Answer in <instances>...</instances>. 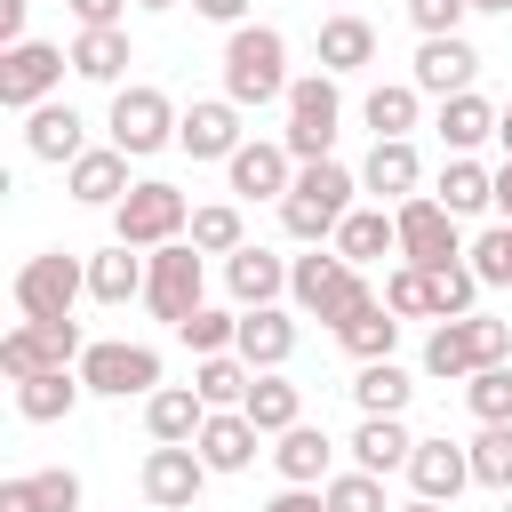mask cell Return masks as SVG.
I'll use <instances>...</instances> for the list:
<instances>
[{"mask_svg": "<svg viewBox=\"0 0 512 512\" xmlns=\"http://www.w3.org/2000/svg\"><path fill=\"white\" fill-rule=\"evenodd\" d=\"M328 248H336L344 264H360V272H368V264L400 256V224H392V208H384V200H368V208H352V216L336 224V240H328Z\"/></svg>", "mask_w": 512, "mask_h": 512, "instance_id": "obj_24", "label": "cell"}, {"mask_svg": "<svg viewBox=\"0 0 512 512\" xmlns=\"http://www.w3.org/2000/svg\"><path fill=\"white\" fill-rule=\"evenodd\" d=\"M320 72H336V80H352V72H368L376 64V24L368 16H320Z\"/></svg>", "mask_w": 512, "mask_h": 512, "instance_id": "obj_28", "label": "cell"}, {"mask_svg": "<svg viewBox=\"0 0 512 512\" xmlns=\"http://www.w3.org/2000/svg\"><path fill=\"white\" fill-rule=\"evenodd\" d=\"M432 200H440L448 216H488V208H496V168H488V160H472V152H448V168H440Z\"/></svg>", "mask_w": 512, "mask_h": 512, "instance_id": "obj_29", "label": "cell"}, {"mask_svg": "<svg viewBox=\"0 0 512 512\" xmlns=\"http://www.w3.org/2000/svg\"><path fill=\"white\" fill-rule=\"evenodd\" d=\"M360 120H368L376 136H416V120H424V88H416V80H376V88L360 96Z\"/></svg>", "mask_w": 512, "mask_h": 512, "instance_id": "obj_37", "label": "cell"}, {"mask_svg": "<svg viewBox=\"0 0 512 512\" xmlns=\"http://www.w3.org/2000/svg\"><path fill=\"white\" fill-rule=\"evenodd\" d=\"M24 152H32V160H48V168H72V160L88 152V120H80L64 96H48V104H32V112H24Z\"/></svg>", "mask_w": 512, "mask_h": 512, "instance_id": "obj_19", "label": "cell"}, {"mask_svg": "<svg viewBox=\"0 0 512 512\" xmlns=\"http://www.w3.org/2000/svg\"><path fill=\"white\" fill-rule=\"evenodd\" d=\"M296 168H304V160H296L280 136H248V144L224 160V184H232V200H272V208H280L288 184H296Z\"/></svg>", "mask_w": 512, "mask_h": 512, "instance_id": "obj_15", "label": "cell"}, {"mask_svg": "<svg viewBox=\"0 0 512 512\" xmlns=\"http://www.w3.org/2000/svg\"><path fill=\"white\" fill-rule=\"evenodd\" d=\"M408 488L432 496V504H456V496L472 488V448H464V440H416V456H408Z\"/></svg>", "mask_w": 512, "mask_h": 512, "instance_id": "obj_22", "label": "cell"}, {"mask_svg": "<svg viewBox=\"0 0 512 512\" xmlns=\"http://www.w3.org/2000/svg\"><path fill=\"white\" fill-rule=\"evenodd\" d=\"M128 64H136L128 24H80V32H72V72H80V80H96V88H128V80H120Z\"/></svg>", "mask_w": 512, "mask_h": 512, "instance_id": "obj_23", "label": "cell"}, {"mask_svg": "<svg viewBox=\"0 0 512 512\" xmlns=\"http://www.w3.org/2000/svg\"><path fill=\"white\" fill-rule=\"evenodd\" d=\"M144 304H152V320H184V312H200L208 304V256L192 248V240H168V248H144Z\"/></svg>", "mask_w": 512, "mask_h": 512, "instance_id": "obj_6", "label": "cell"}, {"mask_svg": "<svg viewBox=\"0 0 512 512\" xmlns=\"http://www.w3.org/2000/svg\"><path fill=\"white\" fill-rule=\"evenodd\" d=\"M176 120H184V112H176L160 88H144V80H136V88H112L104 136H112L128 160H152V152H168V144H176Z\"/></svg>", "mask_w": 512, "mask_h": 512, "instance_id": "obj_10", "label": "cell"}, {"mask_svg": "<svg viewBox=\"0 0 512 512\" xmlns=\"http://www.w3.org/2000/svg\"><path fill=\"white\" fill-rule=\"evenodd\" d=\"M248 424L264 432V440H280L288 424H304V384H288V368H256V384H248Z\"/></svg>", "mask_w": 512, "mask_h": 512, "instance_id": "obj_30", "label": "cell"}, {"mask_svg": "<svg viewBox=\"0 0 512 512\" xmlns=\"http://www.w3.org/2000/svg\"><path fill=\"white\" fill-rule=\"evenodd\" d=\"M80 384L96 400H152L160 392V352L152 344H128V336H96L80 352Z\"/></svg>", "mask_w": 512, "mask_h": 512, "instance_id": "obj_9", "label": "cell"}, {"mask_svg": "<svg viewBox=\"0 0 512 512\" xmlns=\"http://www.w3.org/2000/svg\"><path fill=\"white\" fill-rule=\"evenodd\" d=\"M64 8H72V24H120L136 0H64Z\"/></svg>", "mask_w": 512, "mask_h": 512, "instance_id": "obj_51", "label": "cell"}, {"mask_svg": "<svg viewBox=\"0 0 512 512\" xmlns=\"http://www.w3.org/2000/svg\"><path fill=\"white\" fill-rule=\"evenodd\" d=\"M88 296H96V304H112V312H120V304H136V296H144V248H128V240L96 248V256H88Z\"/></svg>", "mask_w": 512, "mask_h": 512, "instance_id": "obj_33", "label": "cell"}, {"mask_svg": "<svg viewBox=\"0 0 512 512\" xmlns=\"http://www.w3.org/2000/svg\"><path fill=\"white\" fill-rule=\"evenodd\" d=\"M24 16H32V0H0V48L24 40Z\"/></svg>", "mask_w": 512, "mask_h": 512, "instance_id": "obj_54", "label": "cell"}, {"mask_svg": "<svg viewBox=\"0 0 512 512\" xmlns=\"http://www.w3.org/2000/svg\"><path fill=\"white\" fill-rule=\"evenodd\" d=\"M464 408H472L480 424H512V360L472 368V376H464Z\"/></svg>", "mask_w": 512, "mask_h": 512, "instance_id": "obj_42", "label": "cell"}, {"mask_svg": "<svg viewBox=\"0 0 512 512\" xmlns=\"http://www.w3.org/2000/svg\"><path fill=\"white\" fill-rule=\"evenodd\" d=\"M288 32L280 24H232L224 32V96L240 112H264V104H288Z\"/></svg>", "mask_w": 512, "mask_h": 512, "instance_id": "obj_1", "label": "cell"}, {"mask_svg": "<svg viewBox=\"0 0 512 512\" xmlns=\"http://www.w3.org/2000/svg\"><path fill=\"white\" fill-rule=\"evenodd\" d=\"M264 456H272V472H280V480H296V488H320V480L336 472V440H328L320 424H288Z\"/></svg>", "mask_w": 512, "mask_h": 512, "instance_id": "obj_27", "label": "cell"}, {"mask_svg": "<svg viewBox=\"0 0 512 512\" xmlns=\"http://www.w3.org/2000/svg\"><path fill=\"white\" fill-rule=\"evenodd\" d=\"M64 64H72V48H56V40H16V48H0V104H8V112L48 104V96L64 88Z\"/></svg>", "mask_w": 512, "mask_h": 512, "instance_id": "obj_12", "label": "cell"}, {"mask_svg": "<svg viewBox=\"0 0 512 512\" xmlns=\"http://www.w3.org/2000/svg\"><path fill=\"white\" fill-rule=\"evenodd\" d=\"M344 448H352V464H360V472H408V456H416V432H408L400 416H360Z\"/></svg>", "mask_w": 512, "mask_h": 512, "instance_id": "obj_31", "label": "cell"}, {"mask_svg": "<svg viewBox=\"0 0 512 512\" xmlns=\"http://www.w3.org/2000/svg\"><path fill=\"white\" fill-rule=\"evenodd\" d=\"M192 384H200V400H208V408H240V400H248V384H256V368H248L240 352H208V360L192 368Z\"/></svg>", "mask_w": 512, "mask_h": 512, "instance_id": "obj_41", "label": "cell"}, {"mask_svg": "<svg viewBox=\"0 0 512 512\" xmlns=\"http://www.w3.org/2000/svg\"><path fill=\"white\" fill-rule=\"evenodd\" d=\"M496 144H504V160H512V104L496 112Z\"/></svg>", "mask_w": 512, "mask_h": 512, "instance_id": "obj_56", "label": "cell"}, {"mask_svg": "<svg viewBox=\"0 0 512 512\" xmlns=\"http://www.w3.org/2000/svg\"><path fill=\"white\" fill-rule=\"evenodd\" d=\"M136 8H152V16H160V8H184V0H136Z\"/></svg>", "mask_w": 512, "mask_h": 512, "instance_id": "obj_59", "label": "cell"}, {"mask_svg": "<svg viewBox=\"0 0 512 512\" xmlns=\"http://www.w3.org/2000/svg\"><path fill=\"white\" fill-rule=\"evenodd\" d=\"M360 192L400 208L408 192H424V160H416V136H376L368 160H360Z\"/></svg>", "mask_w": 512, "mask_h": 512, "instance_id": "obj_18", "label": "cell"}, {"mask_svg": "<svg viewBox=\"0 0 512 512\" xmlns=\"http://www.w3.org/2000/svg\"><path fill=\"white\" fill-rule=\"evenodd\" d=\"M0 512H40V488H32V472L0 480Z\"/></svg>", "mask_w": 512, "mask_h": 512, "instance_id": "obj_52", "label": "cell"}, {"mask_svg": "<svg viewBox=\"0 0 512 512\" xmlns=\"http://www.w3.org/2000/svg\"><path fill=\"white\" fill-rule=\"evenodd\" d=\"M200 424H208L200 384H160V392L144 400V432H152V440H200Z\"/></svg>", "mask_w": 512, "mask_h": 512, "instance_id": "obj_36", "label": "cell"}, {"mask_svg": "<svg viewBox=\"0 0 512 512\" xmlns=\"http://www.w3.org/2000/svg\"><path fill=\"white\" fill-rule=\"evenodd\" d=\"M264 512H328V488H296V480H280V496H264Z\"/></svg>", "mask_w": 512, "mask_h": 512, "instance_id": "obj_50", "label": "cell"}, {"mask_svg": "<svg viewBox=\"0 0 512 512\" xmlns=\"http://www.w3.org/2000/svg\"><path fill=\"white\" fill-rule=\"evenodd\" d=\"M320 488H328V512H392L384 504V472H360L352 464V472H328Z\"/></svg>", "mask_w": 512, "mask_h": 512, "instance_id": "obj_46", "label": "cell"}, {"mask_svg": "<svg viewBox=\"0 0 512 512\" xmlns=\"http://www.w3.org/2000/svg\"><path fill=\"white\" fill-rule=\"evenodd\" d=\"M464 448H472V480L504 496V488H512V424H480Z\"/></svg>", "mask_w": 512, "mask_h": 512, "instance_id": "obj_43", "label": "cell"}, {"mask_svg": "<svg viewBox=\"0 0 512 512\" xmlns=\"http://www.w3.org/2000/svg\"><path fill=\"white\" fill-rule=\"evenodd\" d=\"M408 80H416L424 96H464V88L480 80V48H472L464 32H432V40H416Z\"/></svg>", "mask_w": 512, "mask_h": 512, "instance_id": "obj_17", "label": "cell"}, {"mask_svg": "<svg viewBox=\"0 0 512 512\" xmlns=\"http://www.w3.org/2000/svg\"><path fill=\"white\" fill-rule=\"evenodd\" d=\"M472 16H512V0H472Z\"/></svg>", "mask_w": 512, "mask_h": 512, "instance_id": "obj_58", "label": "cell"}, {"mask_svg": "<svg viewBox=\"0 0 512 512\" xmlns=\"http://www.w3.org/2000/svg\"><path fill=\"white\" fill-rule=\"evenodd\" d=\"M504 512H512V488H504Z\"/></svg>", "mask_w": 512, "mask_h": 512, "instance_id": "obj_60", "label": "cell"}, {"mask_svg": "<svg viewBox=\"0 0 512 512\" xmlns=\"http://www.w3.org/2000/svg\"><path fill=\"white\" fill-rule=\"evenodd\" d=\"M80 392H88L80 368H40V376L16 384V416H24V424H64V416L80 408Z\"/></svg>", "mask_w": 512, "mask_h": 512, "instance_id": "obj_34", "label": "cell"}, {"mask_svg": "<svg viewBox=\"0 0 512 512\" xmlns=\"http://www.w3.org/2000/svg\"><path fill=\"white\" fill-rule=\"evenodd\" d=\"M352 192H360V168H344V160H304L296 184H288V200H280V232L304 240V248L336 240V224L360 208Z\"/></svg>", "mask_w": 512, "mask_h": 512, "instance_id": "obj_2", "label": "cell"}, {"mask_svg": "<svg viewBox=\"0 0 512 512\" xmlns=\"http://www.w3.org/2000/svg\"><path fill=\"white\" fill-rule=\"evenodd\" d=\"M408 400H416V376L400 360H360V376H352V408L360 416H408Z\"/></svg>", "mask_w": 512, "mask_h": 512, "instance_id": "obj_35", "label": "cell"}, {"mask_svg": "<svg viewBox=\"0 0 512 512\" xmlns=\"http://www.w3.org/2000/svg\"><path fill=\"white\" fill-rule=\"evenodd\" d=\"M392 512H448V504H432V496H408V504H392Z\"/></svg>", "mask_w": 512, "mask_h": 512, "instance_id": "obj_57", "label": "cell"}, {"mask_svg": "<svg viewBox=\"0 0 512 512\" xmlns=\"http://www.w3.org/2000/svg\"><path fill=\"white\" fill-rule=\"evenodd\" d=\"M200 256H232V248H248V224H240V200H200L192 208V232H184Z\"/></svg>", "mask_w": 512, "mask_h": 512, "instance_id": "obj_40", "label": "cell"}, {"mask_svg": "<svg viewBox=\"0 0 512 512\" xmlns=\"http://www.w3.org/2000/svg\"><path fill=\"white\" fill-rule=\"evenodd\" d=\"M80 352H88L80 320H16V328L0 336V376L24 384V376H40V368H80Z\"/></svg>", "mask_w": 512, "mask_h": 512, "instance_id": "obj_11", "label": "cell"}, {"mask_svg": "<svg viewBox=\"0 0 512 512\" xmlns=\"http://www.w3.org/2000/svg\"><path fill=\"white\" fill-rule=\"evenodd\" d=\"M280 112H288L280 144H288L296 160H336V120H344V88H336V72H296Z\"/></svg>", "mask_w": 512, "mask_h": 512, "instance_id": "obj_5", "label": "cell"}, {"mask_svg": "<svg viewBox=\"0 0 512 512\" xmlns=\"http://www.w3.org/2000/svg\"><path fill=\"white\" fill-rule=\"evenodd\" d=\"M176 344H184L192 360L232 352V344H240V304H200V312H184V320H176Z\"/></svg>", "mask_w": 512, "mask_h": 512, "instance_id": "obj_39", "label": "cell"}, {"mask_svg": "<svg viewBox=\"0 0 512 512\" xmlns=\"http://www.w3.org/2000/svg\"><path fill=\"white\" fill-rule=\"evenodd\" d=\"M328 336H336L352 360H392V344H400V312H392L384 296H368V304H360L344 328H328Z\"/></svg>", "mask_w": 512, "mask_h": 512, "instance_id": "obj_38", "label": "cell"}, {"mask_svg": "<svg viewBox=\"0 0 512 512\" xmlns=\"http://www.w3.org/2000/svg\"><path fill=\"white\" fill-rule=\"evenodd\" d=\"M464 264L480 272V288H512V224L496 216V224H488V232L464 248Z\"/></svg>", "mask_w": 512, "mask_h": 512, "instance_id": "obj_47", "label": "cell"}, {"mask_svg": "<svg viewBox=\"0 0 512 512\" xmlns=\"http://www.w3.org/2000/svg\"><path fill=\"white\" fill-rule=\"evenodd\" d=\"M240 120H248V112H240L232 96H192L184 120H176V152H192V160H232V152L248 144Z\"/></svg>", "mask_w": 512, "mask_h": 512, "instance_id": "obj_16", "label": "cell"}, {"mask_svg": "<svg viewBox=\"0 0 512 512\" xmlns=\"http://www.w3.org/2000/svg\"><path fill=\"white\" fill-rule=\"evenodd\" d=\"M464 16H472V0H408L416 40H432V32H464Z\"/></svg>", "mask_w": 512, "mask_h": 512, "instance_id": "obj_49", "label": "cell"}, {"mask_svg": "<svg viewBox=\"0 0 512 512\" xmlns=\"http://www.w3.org/2000/svg\"><path fill=\"white\" fill-rule=\"evenodd\" d=\"M16 312L24 320H72V304L88 296V256H64V248H40V256H24V272H16Z\"/></svg>", "mask_w": 512, "mask_h": 512, "instance_id": "obj_8", "label": "cell"}, {"mask_svg": "<svg viewBox=\"0 0 512 512\" xmlns=\"http://www.w3.org/2000/svg\"><path fill=\"white\" fill-rule=\"evenodd\" d=\"M248 368H288L296 360V312L288 304H256L240 312V344H232Z\"/></svg>", "mask_w": 512, "mask_h": 512, "instance_id": "obj_25", "label": "cell"}, {"mask_svg": "<svg viewBox=\"0 0 512 512\" xmlns=\"http://www.w3.org/2000/svg\"><path fill=\"white\" fill-rule=\"evenodd\" d=\"M32 488H40V512H88V504H80V472H72V464H40V472H32Z\"/></svg>", "mask_w": 512, "mask_h": 512, "instance_id": "obj_48", "label": "cell"}, {"mask_svg": "<svg viewBox=\"0 0 512 512\" xmlns=\"http://www.w3.org/2000/svg\"><path fill=\"white\" fill-rule=\"evenodd\" d=\"M496 216H504V224H512V160H504V168H496Z\"/></svg>", "mask_w": 512, "mask_h": 512, "instance_id": "obj_55", "label": "cell"}, {"mask_svg": "<svg viewBox=\"0 0 512 512\" xmlns=\"http://www.w3.org/2000/svg\"><path fill=\"white\" fill-rule=\"evenodd\" d=\"M192 232V200L168 184V176H144L120 208H112V240H128V248H168V240H184Z\"/></svg>", "mask_w": 512, "mask_h": 512, "instance_id": "obj_7", "label": "cell"}, {"mask_svg": "<svg viewBox=\"0 0 512 512\" xmlns=\"http://www.w3.org/2000/svg\"><path fill=\"white\" fill-rule=\"evenodd\" d=\"M136 488H144V504H160V512H192L200 488H208V456H200L192 440H152Z\"/></svg>", "mask_w": 512, "mask_h": 512, "instance_id": "obj_13", "label": "cell"}, {"mask_svg": "<svg viewBox=\"0 0 512 512\" xmlns=\"http://www.w3.org/2000/svg\"><path fill=\"white\" fill-rule=\"evenodd\" d=\"M368 296H376V288H368V272H360V264H344L328 240H320L312 256H296V264H288V304H296L304 320H328V328H344V320H352Z\"/></svg>", "mask_w": 512, "mask_h": 512, "instance_id": "obj_3", "label": "cell"}, {"mask_svg": "<svg viewBox=\"0 0 512 512\" xmlns=\"http://www.w3.org/2000/svg\"><path fill=\"white\" fill-rule=\"evenodd\" d=\"M192 16H208V24H248V0H192Z\"/></svg>", "mask_w": 512, "mask_h": 512, "instance_id": "obj_53", "label": "cell"}, {"mask_svg": "<svg viewBox=\"0 0 512 512\" xmlns=\"http://www.w3.org/2000/svg\"><path fill=\"white\" fill-rule=\"evenodd\" d=\"M64 192L80 200V208H120L136 184H128V152L120 144H88L72 168H64Z\"/></svg>", "mask_w": 512, "mask_h": 512, "instance_id": "obj_20", "label": "cell"}, {"mask_svg": "<svg viewBox=\"0 0 512 512\" xmlns=\"http://www.w3.org/2000/svg\"><path fill=\"white\" fill-rule=\"evenodd\" d=\"M384 304H392L400 320H440V312H432V272H424V264H408V256L384 272Z\"/></svg>", "mask_w": 512, "mask_h": 512, "instance_id": "obj_44", "label": "cell"}, {"mask_svg": "<svg viewBox=\"0 0 512 512\" xmlns=\"http://www.w3.org/2000/svg\"><path fill=\"white\" fill-rule=\"evenodd\" d=\"M432 312L456 320V312H480V272L456 256V264H432Z\"/></svg>", "mask_w": 512, "mask_h": 512, "instance_id": "obj_45", "label": "cell"}, {"mask_svg": "<svg viewBox=\"0 0 512 512\" xmlns=\"http://www.w3.org/2000/svg\"><path fill=\"white\" fill-rule=\"evenodd\" d=\"M496 360H512V328L488 312L432 320V336H424V376H440V384H464L472 368H496Z\"/></svg>", "mask_w": 512, "mask_h": 512, "instance_id": "obj_4", "label": "cell"}, {"mask_svg": "<svg viewBox=\"0 0 512 512\" xmlns=\"http://www.w3.org/2000/svg\"><path fill=\"white\" fill-rule=\"evenodd\" d=\"M392 224H400V256H408V264H424V272L464 256V232H456L464 216H448L432 192H408V200L392 208Z\"/></svg>", "mask_w": 512, "mask_h": 512, "instance_id": "obj_14", "label": "cell"}, {"mask_svg": "<svg viewBox=\"0 0 512 512\" xmlns=\"http://www.w3.org/2000/svg\"><path fill=\"white\" fill-rule=\"evenodd\" d=\"M200 456H208V472H248L256 464V448H264V432L248 424V408H208V424H200V440H192Z\"/></svg>", "mask_w": 512, "mask_h": 512, "instance_id": "obj_26", "label": "cell"}, {"mask_svg": "<svg viewBox=\"0 0 512 512\" xmlns=\"http://www.w3.org/2000/svg\"><path fill=\"white\" fill-rule=\"evenodd\" d=\"M496 112H504V104H488L480 88H464V96H440L432 128H440V144H448V152H480V144L496 136Z\"/></svg>", "mask_w": 512, "mask_h": 512, "instance_id": "obj_32", "label": "cell"}, {"mask_svg": "<svg viewBox=\"0 0 512 512\" xmlns=\"http://www.w3.org/2000/svg\"><path fill=\"white\" fill-rule=\"evenodd\" d=\"M224 296L240 304V312H256V304H280L288 296V256H272V248H232L224 256Z\"/></svg>", "mask_w": 512, "mask_h": 512, "instance_id": "obj_21", "label": "cell"}]
</instances>
